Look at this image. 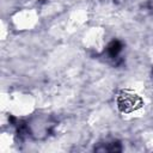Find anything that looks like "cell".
Returning <instances> with one entry per match:
<instances>
[{
    "mask_svg": "<svg viewBox=\"0 0 153 153\" xmlns=\"http://www.w3.org/2000/svg\"><path fill=\"white\" fill-rule=\"evenodd\" d=\"M117 103L122 112H131L141 105V99L139 96H136L130 91H123L118 96Z\"/></svg>",
    "mask_w": 153,
    "mask_h": 153,
    "instance_id": "1",
    "label": "cell"
},
{
    "mask_svg": "<svg viewBox=\"0 0 153 153\" xmlns=\"http://www.w3.org/2000/svg\"><path fill=\"white\" fill-rule=\"evenodd\" d=\"M94 151L97 152H121L122 147H121V143L114 141V142L99 143V146L94 147Z\"/></svg>",
    "mask_w": 153,
    "mask_h": 153,
    "instance_id": "2",
    "label": "cell"
},
{
    "mask_svg": "<svg viewBox=\"0 0 153 153\" xmlns=\"http://www.w3.org/2000/svg\"><path fill=\"white\" fill-rule=\"evenodd\" d=\"M121 50H122V43L120 41H112L106 48V51L110 57H116L121 53Z\"/></svg>",
    "mask_w": 153,
    "mask_h": 153,
    "instance_id": "3",
    "label": "cell"
}]
</instances>
